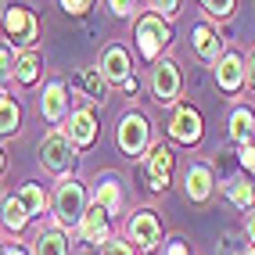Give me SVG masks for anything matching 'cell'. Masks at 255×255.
Wrapping results in <instances>:
<instances>
[{"label":"cell","instance_id":"6da1fadb","mask_svg":"<svg viewBox=\"0 0 255 255\" xmlns=\"http://www.w3.org/2000/svg\"><path fill=\"white\" fill-rule=\"evenodd\" d=\"M40 165L47 173H54V176H65L76 165V144L69 140V133L54 129V133H47L40 140Z\"/></svg>","mask_w":255,"mask_h":255},{"label":"cell","instance_id":"7a4b0ae2","mask_svg":"<svg viewBox=\"0 0 255 255\" xmlns=\"http://www.w3.org/2000/svg\"><path fill=\"white\" fill-rule=\"evenodd\" d=\"M83 212H87V187L79 180H65L54 194V219L58 227H79Z\"/></svg>","mask_w":255,"mask_h":255},{"label":"cell","instance_id":"3957f363","mask_svg":"<svg viewBox=\"0 0 255 255\" xmlns=\"http://www.w3.org/2000/svg\"><path fill=\"white\" fill-rule=\"evenodd\" d=\"M115 140H119V147H123V155H129V158L144 155L147 144H151V126H147V119H144L140 112L123 115V119H119V129H115Z\"/></svg>","mask_w":255,"mask_h":255},{"label":"cell","instance_id":"277c9868","mask_svg":"<svg viewBox=\"0 0 255 255\" xmlns=\"http://www.w3.org/2000/svg\"><path fill=\"white\" fill-rule=\"evenodd\" d=\"M165 43H169L165 18H158V14H144V18L137 22V50H140V58L158 61V54L165 50Z\"/></svg>","mask_w":255,"mask_h":255},{"label":"cell","instance_id":"5b68a950","mask_svg":"<svg viewBox=\"0 0 255 255\" xmlns=\"http://www.w3.org/2000/svg\"><path fill=\"white\" fill-rule=\"evenodd\" d=\"M0 22H4V32H7V40L14 47L32 50V43H36V14L29 7H7Z\"/></svg>","mask_w":255,"mask_h":255},{"label":"cell","instance_id":"8992f818","mask_svg":"<svg viewBox=\"0 0 255 255\" xmlns=\"http://www.w3.org/2000/svg\"><path fill=\"white\" fill-rule=\"evenodd\" d=\"M151 94H155L158 105H173L176 94H180V69H176V61H155V69H151Z\"/></svg>","mask_w":255,"mask_h":255},{"label":"cell","instance_id":"52a82bcc","mask_svg":"<svg viewBox=\"0 0 255 255\" xmlns=\"http://www.w3.org/2000/svg\"><path fill=\"white\" fill-rule=\"evenodd\" d=\"M158 237H162V223H158L155 212L140 209L137 216L129 219V241H133L137 252H155L158 248Z\"/></svg>","mask_w":255,"mask_h":255},{"label":"cell","instance_id":"ba28073f","mask_svg":"<svg viewBox=\"0 0 255 255\" xmlns=\"http://www.w3.org/2000/svg\"><path fill=\"white\" fill-rule=\"evenodd\" d=\"M212 191H216L212 169H209L205 162H194V165L183 173V194L191 198V201H198V205H205V201L212 198Z\"/></svg>","mask_w":255,"mask_h":255},{"label":"cell","instance_id":"9c48e42d","mask_svg":"<svg viewBox=\"0 0 255 255\" xmlns=\"http://www.w3.org/2000/svg\"><path fill=\"white\" fill-rule=\"evenodd\" d=\"M169 137L180 140V144H198L201 140V115L191 105H180L169 119Z\"/></svg>","mask_w":255,"mask_h":255},{"label":"cell","instance_id":"30bf717a","mask_svg":"<svg viewBox=\"0 0 255 255\" xmlns=\"http://www.w3.org/2000/svg\"><path fill=\"white\" fill-rule=\"evenodd\" d=\"M101 76L108 79V87L112 83H126L129 76H133V61H129V50L126 47H119V43H112V47H105V54H101Z\"/></svg>","mask_w":255,"mask_h":255},{"label":"cell","instance_id":"8fae6325","mask_svg":"<svg viewBox=\"0 0 255 255\" xmlns=\"http://www.w3.org/2000/svg\"><path fill=\"white\" fill-rule=\"evenodd\" d=\"M108 212L105 209H101V205H87V212H83V219H79V237H83V241H87V245H105L108 241Z\"/></svg>","mask_w":255,"mask_h":255},{"label":"cell","instance_id":"7c38bea8","mask_svg":"<svg viewBox=\"0 0 255 255\" xmlns=\"http://www.w3.org/2000/svg\"><path fill=\"white\" fill-rule=\"evenodd\" d=\"M65 133H69V140L76 147H90L97 140V115L90 108H76L69 115V129H65Z\"/></svg>","mask_w":255,"mask_h":255},{"label":"cell","instance_id":"4fadbf2b","mask_svg":"<svg viewBox=\"0 0 255 255\" xmlns=\"http://www.w3.org/2000/svg\"><path fill=\"white\" fill-rule=\"evenodd\" d=\"M169 176H173V151L158 144V147L147 151V180H151V191H165Z\"/></svg>","mask_w":255,"mask_h":255},{"label":"cell","instance_id":"5bb4252c","mask_svg":"<svg viewBox=\"0 0 255 255\" xmlns=\"http://www.w3.org/2000/svg\"><path fill=\"white\" fill-rule=\"evenodd\" d=\"M216 83H219V90L237 94L245 87V61L237 54H219V61H216Z\"/></svg>","mask_w":255,"mask_h":255},{"label":"cell","instance_id":"9a60e30c","mask_svg":"<svg viewBox=\"0 0 255 255\" xmlns=\"http://www.w3.org/2000/svg\"><path fill=\"white\" fill-rule=\"evenodd\" d=\"M40 112L47 123H61L65 112H69V97H65V83L54 79V83H47L43 87V97H40Z\"/></svg>","mask_w":255,"mask_h":255},{"label":"cell","instance_id":"2e32d148","mask_svg":"<svg viewBox=\"0 0 255 255\" xmlns=\"http://www.w3.org/2000/svg\"><path fill=\"white\" fill-rule=\"evenodd\" d=\"M76 87L87 94L94 105H105V97H108V79L101 76V69L97 65H87V69H79V76H76Z\"/></svg>","mask_w":255,"mask_h":255},{"label":"cell","instance_id":"e0dca14e","mask_svg":"<svg viewBox=\"0 0 255 255\" xmlns=\"http://www.w3.org/2000/svg\"><path fill=\"white\" fill-rule=\"evenodd\" d=\"M194 54L201 61H219V54H223V40H219V32L212 25H194Z\"/></svg>","mask_w":255,"mask_h":255},{"label":"cell","instance_id":"ac0fdd59","mask_svg":"<svg viewBox=\"0 0 255 255\" xmlns=\"http://www.w3.org/2000/svg\"><path fill=\"white\" fill-rule=\"evenodd\" d=\"M11 76L18 79L22 87H32V83H36V76H40V54H36V50H22V54L14 58Z\"/></svg>","mask_w":255,"mask_h":255},{"label":"cell","instance_id":"d6986e66","mask_svg":"<svg viewBox=\"0 0 255 255\" xmlns=\"http://www.w3.org/2000/svg\"><path fill=\"white\" fill-rule=\"evenodd\" d=\"M32 255H69V241H65L61 230H40L36 245H32Z\"/></svg>","mask_w":255,"mask_h":255},{"label":"cell","instance_id":"ffe728a7","mask_svg":"<svg viewBox=\"0 0 255 255\" xmlns=\"http://www.w3.org/2000/svg\"><path fill=\"white\" fill-rule=\"evenodd\" d=\"M14 198H18V205L25 209V216H29V219H32V216H40V212H43V205H47V194H43V187H40V183H22Z\"/></svg>","mask_w":255,"mask_h":255},{"label":"cell","instance_id":"44dd1931","mask_svg":"<svg viewBox=\"0 0 255 255\" xmlns=\"http://www.w3.org/2000/svg\"><path fill=\"white\" fill-rule=\"evenodd\" d=\"M230 137L237 144H245V140L255 137V112L252 108H234V115H230Z\"/></svg>","mask_w":255,"mask_h":255},{"label":"cell","instance_id":"7402d4cb","mask_svg":"<svg viewBox=\"0 0 255 255\" xmlns=\"http://www.w3.org/2000/svg\"><path fill=\"white\" fill-rule=\"evenodd\" d=\"M18 123H22V112L14 105V97H7V90H0V137L18 133Z\"/></svg>","mask_w":255,"mask_h":255},{"label":"cell","instance_id":"603a6c76","mask_svg":"<svg viewBox=\"0 0 255 255\" xmlns=\"http://www.w3.org/2000/svg\"><path fill=\"white\" fill-rule=\"evenodd\" d=\"M94 205H101L108 216L123 212V191H119L115 180H101V183H97V201H94Z\"/></svg>","mask_w":255,"mask_h":255},{"label":"cell","instance_id":"cb8c5ba5","mask_svg":"<svg viewBox=\"0 0 255 255\" xmlns=\"http://www.w3.org/2000/svg\"><path fill=\"white\" fill-rule=\"evenodd\" d=\"M227 198H230L241 212H252V209H255V183H248V180H230V183H227Z\"/></svg>","mask_w":255,"mask_h":255},{"label":"cell","instance_id":"d4e9b609","mask_svg":"<svg viewBox=\"0 0 255 255\" xmlns=\"http://www.w3.org/2000/svg\"><path fill=\"white\" fill-rule=\"evenodd\" d=\"M0 219H4V227L7 230H25V223H29V216H25V209L18 205V198H7L4 205H0Z\"/></svg>","mask_w":255,"mask_h":255},{"label":"cell","instance_id":"484cf974","mask_svg":"<svg viewBox=\"0 0 255 255\" xmlns=\"http://www.w3.org/2000/svg\"><path fill=\"white\" fill-rule=\"evenodd\" d=\"M101 255H133V245L123 241V237H108V241L101 245Z\"/></svg>","mask_w":255,"mask_h":255},{"label":"cell","instance_id":"4316f807","mask_svg":"<svg viewBox=\"0 0 255 255\" xmlns=\"http://www.w3.org/2000/svg\"><path fill=\"white\" fill-rule=\"evenodd\" d=\"M201 7H205L209 14H216V18H227V14L234 11V0H198Z\"/></svg>","mask_w":255,"mask_h":255},{"label":"cell","instance_id":"83f0119b","mask_svg":"<svg viewBox=\"0 0 255 255\" xmlns=\"http://www.w3.org/2000/svg\"><path fill=\"white\" fill-rule=\"evenodd\" d=\"M151 7H155L158 18H173V14L180 11V0H151Z\"/></svg>","mask_w":255,"mask_h":255},{"label":"cell","instance_id":"f1b7e54d","mask_svg":"<svg viewBox=\"0 0 255 255\" xmlns=\"http://www.w3.org/2000/svg\"><path fill=\"white\" fill-rule=\"evenodd\" d=\"M237 158H241V165H245L248 173L255 176V144H252V140H245V144H241V151H237Z\"/></svg>","mask_w":255,"mask_h":255},{"label":"cell","instance_id":"f546056e","mask_svg":"<svg viewBox=\"0 0 255 255\" xmlns=\"http://www.w3.org/2000/svg\"><path fill=\"white\" fill-rule=\"evenodd\" d=\"M61 7L69 11V14H87L94 7V0H61Z\"/></svg>","mask_w":255,"mask_h":255},{"label":"cell","instance_id":"4dcf8cb0","mask_svg":"<svg viewBox=\"0 0 255 255\" xmlns=\"http://www.w3.org/2000/svg\"><path fill=\"white\" fill-rule=\"evenodd\" d=\"M133 4H137V0H108L112 14H119V18H126V14H133Z\"/></svg>","mask_w":255,"mask_h":255},{"label":"cell","instance_id":"1f68e13d","mask_svg":"<svg viewBox=\"0 0 255 255\" xmlns=\"http://www.w3.org/2000/svg\"><path fill=\"white\" fill-rule=\"evenodd\" d=\"M11 69H14L11 47H7V43H0V76H11Z\"/></svg>","mask_w":255,"mask_h":255},{"label":"cell","instance_id":"d6a6232c","mask_svg":"<svg viewBox=\"0 0 255 255\" xmlns=\"http://www.w3.org/2000/svg\"><path fill=\"white\" fill-rule=\"evenodd\" d=\"M245 234H248V248H252V255H255V209H252L248 219H245Z\"/></svg>","mask_w":255,"mask_h":255},{"label":"cell","instance_id":"836d02e7","mask_svg":"<svg viewBox=\"0 0 255 255\" xmlns=\"http://www.w3.org/2000/svg\"><path fill=\"white\" fill-rule=\"evenodd\" d=\"M245 83H248V87L255 90V50L248 54V61H245Z\"/></svg>","mask_w":255,"mask_h":255},{"label":"cell","instance_id":"e575fe53","mask_svg":"<svg viewBox=\"0 0 255 255\" xmlns=\"http://www.w3.org/2000/svg\"><path fill=\"white\" fill-rule=\"evenodd\" d=\"M165 255H187V245L183 241H173V245L165 248Z\"/></svg>","mask_w":255,"mask_h":255},{"label":"cell","instance_id":"d590c367","mask_svg":"<svg viewBox=\"0 0 255 255\" xmlns=\"http://www.w3.org/2000/svg\"><path fill=\"white\" fill-rule=\"evenodd\" d=\"M4 255H29L25 248H4Z\"/></svg>","mask_w":255,"mask_h":255},{"label":"cell","instance_id":"8d00e7d4","mask_svg":"<svg viewBox=\"0 0 255 255\" xmlns=\"http://www.w3.org/2000/svg\"><path fill=\"white\" fill-rule=\"evenodd\" d=\"M0 173H4V151H0Z\"/></svg>","mask_w":255,"mask_h":255},{"label":"cell","instance_id":"74e56055","mask_svg":"<svg viewBox=\"0 0 255 255\" xmlns=\"http://www.w3.org/2000/svg\"><path fill=\"white\" fill-rule=\"evenodd\" d=\"M0 18H4V7H0Z\"/></svg>","mask_w":255,"mask_h":255},{"label":"cell","instance_id":"f35d334b","mask_svg":"<svg viewBox=\"0 0 255 255\" xmlns=\"http://www.w3.org/2000/svg\"><path fill=\"white\" fill-rule=\"evenodd\" d=\"M0 255H4V248H0Z\"/></svg>","mask_w":255,"mask_h":255}]
</instances>
